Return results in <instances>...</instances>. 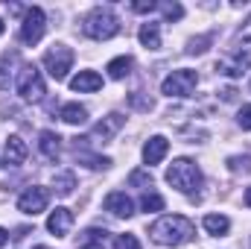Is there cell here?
Returning <instances> with one entry per match:
<instances>
[{
	"label": "cell",
	"instance_id": "obj_23",
	"mask_svg": "<svg viewBox=\"0 0 251 249\" xmlns=\"http://www.w3.org/2000/svg\"><path fill=\"white\" fill-rule=\"evenodd\" d=\"M140 208H143L146 214L164 211V196H158V193H143V199H140Z\"/></svg>",
	"mask_w": 251,
	"mask_h": 249
},
{
	"label": "cell",
	"instance_id": "obj_28",
	"mask_svg": "<svg viewBox=\"0 0 251 249\" xmlns=\"http://www.w3.org/2000/svg\"><path fill=\"white\" fill-rule=\"evenodd\" d=\"M114 249H140L134 235H117L114 238Z\"/></svg>",
	"mask_w": 251,
	"mask_h": 249
},
{
	"label": "cell",
	"instance_id": "obj_24",
	"mask_svg": "<svg viewBox=\"0 0 251 249\" xmlns=\"http://www.w3.org/2000/svg\"><path fill=\"white\" fill-rule=\"evenodd\" d=\"M158 9L164 12V21H181L184 18V6L181 3H158Z\"/></svg>",
	"mask_w": 251,
	"mask_h": 249
},
{
	"label": "cell",
	"instance_id": "obj_27",
	"mask_svg": "<svg viewBox=\"0 0 251 249\" xmlns=\"http://www.w3.org/2000/svg\"><path fill=\"white\" fill-rule=\"evenodd\" d=\"M210 41H213V35H199V38H193L190 47H187V53H193V56H196V53H204Z\"/></svg>",
	"mask_w": 251,
	"mask_h": 249
},
{
	"label": "cell",
	"instance_id": "obj_8",
	"mask_svg": "<svg viewBox=\"0 0 251 249\" xmlns=\"http://www.w3.org/2000/svg\"><path fill=\"white\" fill-rule=\"evenodd\" d=\"M47 202H50V190L41 187V185H32V187H26V190L18 196V211L35 217V214L47 211Z\"/></svg>",
	"mask_w": 251,
	"mask_h": 249
},
{
	"label": "cell",
	"instance_id": "obj_35",
	"mask_svg": "<svg viewBox=\"0 0 251 249\" xmlns=\"http://www.w3.org/2000/svg\"><path fill=\"white\" fill-rule=\"evenodd\" d=\"M246 205H249V208H251V187H249V190H246Z\"/></svg>",
	"mask_w": 251,
	"mask_h": 249
},
{
	"label": "cell",
	"instance_id": "obj_22",
	"mask_svg": "<svg viewBox=\"0 0 251 249\" xmlns=\"http://www.w3.org/2000/svg\"><path fill=\"white\" fill-rule=\"evenodd\" d=\"M76 156H79V161H85L91 170H102V167H108V164H111V158H105V156H94V153H85V150H82V153H76Z\"/></svg>",
	"mask_w": 251,
	"mask_h": 249
},
{
	"label": "cell",
	"instance_id": "obj_3",
	"mask_svg": "<svg viewBox=\"0 0 251 249\" xmlns=\"http://www.w3.org/2000/svg\"><path fill=\"white\" fill-rule=\"evenodd\" d=\"M167 182L173 187H178L181 193H196L201 187V170L190 158H176L167 167Z\"/></svg>",
	"mask_w": 251,
	"mask_h": 249
},
{
	"label": "cell",
	"instance_id": "obj_36",
	"mask_svg": "<svg viewBox=\"0 0 251 249\" xmlns=\"http://www.w3.org/2000/svg\"><path fill=\"white\" fill-rule=\"evenodd\" d=\"M3 30H6V24H3V21H0V35H3Z\"/></svg>",
	"mask_w": 251,
	"mask_h": 249
},
{
	"label": "cell",
	"instance_id": "obj_17",
	"mask_svg": "<svg viewBox=\"0 0 251 249\" xmlns=\"http://www.w3.org/2000/svg\"><path fill=\"white\" fill-rule=\"evenodd\" d=\"M137 38H140V44H143L146 50H158V47H161V27L149 21V24H143V27H140Z\"/></svg>",
	"mask_w": 251,
	"mask_h": 249
},
{
	"label": "cell",
	"instance_id": "obj_19",
	"mask_svg": "<svg viewBox=\"0 0 251 249\" xmlns=\"http://www.w3.org/2000/svg\"><path fill=\"white\" fill-rule=\"evenodd\" d=\"M131 67H134V59L131 56H117V59L108 62V76L111 79H126L131 73Z\"/></svg>",
	"mask_w": 251,
	"mask_h": 249
},
{
	"label": "cell",
	"instance_id": "obj_34",
	"mask_svg": "<svg viewBox=\"0 0 251 249\" xmlns=\"http://www.w3.org/2000/svg\"><path fill=\"white\" fill-rule=\"evenodd\" d=\"M82 249H105V247H102V244H85Z\"/></svg>",
	"mask_w": 251,
	"mask_h": 249
},
{
	"label": "cell",
	"instance_id": "obj_6",
	"mask_svg": "<svg viewBox=\"0 0 251 249\" xmlns=\"http://www.w3.org/2000/svg\"><path fill=\"white\" fill-rule=\"evenodd\" d=\"M44 67H47V73H50L56 82L67 79V70L73 67V50L64 47V44H53V47L44 53Z\"/></svg>",
	"mask_w": 251,
	"mask_h": 249
},
{
	"label": "cell",
	"instance_id": "obj_4",
	"mask_svg": "<svg viewBox=\"0 0 251 249\" xmlns=\"http://www.w3.org/2000/svg\"><path fill=\"white\" fill-rule=\"evenodd\" d=\"M15 88H18V94H21L26 103H41L44 94H47L44 79H41V70H38L35 64H24V67L18 70V82H15Z\"/></svg>",
	"mask_w": 251,
	"mask_h": 249
},
{
	"label": "cell",
	"instance_id": "obj_31",
	"mask_svg": "<svg viewBox=\"0 0 251 249\" xmlns=\"http://www.w3.org/2000/svg\"><path fill=\"white\" fill-rule=\"evenodd\" d=\"M237 124L243 126V129H251V106H243V109H240V115H237Z\"/></svg>",
	"mask_w": 251,
	"mask_h": 249
},
{
	"label": "cell",
	"instance_id": "obj_16",
	"mask_svg": "<svg viewBox=\"0 0 251 249\" xmlns=\"http://www.w3.org/2000/svg\"><path fill=\"white\" fill-rule=\"evenodd\" d=\"M38 150H41V156H44L47 161H56L59 153H62V138H59L53 129H44V132L38 135Z\"/></svg>",
	"mask_w": 251,
	"mask_h": 249
},
{
	"label": "cell",
	"instance_id": "obj_29",
	"mask_svg": "<svg viewBox=\"0 0 251 249\" xmlns=\"http://www.w3.org/2000/svg\"><path fill=\"white\" fill-rule=\"evenodd\" d=\"M131 9L143 15V12H155V9H158V3H155V0H137V3H131Z\"/></svg>",
	"mask_w": 251,
	"mask_h": 249
},
{
	"label": "cell",
	"instance_id": "obj_37",
	"mask_svg": "<svg viewBox=\"0 0 251 249\" xmlns=\"http://www.w3.org/2000/svg\"><path fill=\"white\" fill-rule=\"evenodd\" d=\"M35 249H50V247H35Z\"/></svg>",
	"mask_w": 251,
	"mask_h": 249
},
{
	"label": "cell",
	"instance_id": "obj_15",
	"mask_svg": "<svg viewBox=\"0 0 251 249\" xmlns=\"http://www.w3.org/2000/svg\"><path fill=\"white\" fill-rule=\"evenodd\" d=\"M70 88L79 91V94H94V91L102 88V76L94 73V70H79V73L70 79Z\"/></svg>",
	"mask_w": 251,
	"mask_h": 249
},
{
	"label": "cell",
	"instance_id": "obj_2",
	"mask_svg": "<svg viewBox=\"0 0 251 249\" xmlns=\"http://www.w3.org/2000/svg\"><path fill=\"white\" fill-rule=\"evenodd\" d=\"M120 32V21L108 6H97L88 18H85V35L94 41H108Z\"/></svg>",
	"mask_w": 251,
	"mask_h": 249
},
{
	"label": "cell",
	"instance_id": "obj_33",
	"mask_svg": "<svg viewBox=\"0 0 251 249\" xmlns=\"http://www.w3.org/2000/svg\"><path fill=\"white\" fill-rule=\"evenodd\" d=\"M6 241H9V232H6V229H0V247H6Z\"/></svg>",
	"mask_w": 251,
	"mask_h": 249
},
{
	"label": "cell",
	"instance_id": "obj_14",
	"mask_svg": "<svg viewBox=\"0 0 251 249\" xmlns=\"http://www.w3.org/2000/svg\"><path fill=\"white\" fill-rule=\"evenodd\" d=\"M105 211H111L114 217H123V220H128V217L134 214V202L126 196L123 190H111V193L105 196Z\"/></svg>",
	"mask_w": 251,
	"mask_h": 249
},
{
	"label": "cell",
	"instance_id": "obj_11",
	"mask_svg": "<svg viewBox=\"0 0 251 249\" xmlns=\"http://www.w3.org/2000/svg\"><path fill=\"white\" fill-rule=\"evenodd\" d=\"M70 229H73V211H70V208H56V211H50V217H47V232H53L56 238H67Z\"/></svg>",
	"mask_w": 251,
	"mask_h": 249
},
{
	"label": "cell",
	"instance_id": "obj_5",
	"mask_svg": "<svg viewBox=\"0 0 251 249\" xmlns=\"http://www.w3.org/2000/svg\"><path fill=\"white\" fill-rule=\"evenodd\" d=\"M196 85H199L196 70L181 67V70H173V73L161 82V91H164L167 97H190V94L196 91Z\"/></svg>",
	"mask_w": 251,
	"mask_h": 249
},
{
	"label": "cell",
	"instance_id": "obj_10",
	"mask_svg": "<svg viewBox=\"0 0 251 249\" xmlns=\"http://www.w3.org/2000/svg\"><path fill=\"white\" fill-rule=\"evenodd\" d=\"M249 67H251V56L243 53V50H234V53H228V56H222V59L216 62V70L225 73V76H231V79L243 76Z\"/></svg>",
	"mask_w": 251,
	"mask_h": 249
},
{
	"label": "cell",
	"instance_id": "obj_30",
	"mask_svg": "<svg viewBox=\"0 0 251 249\" xmlns=\"http://www.w3.org/2000/svg\"><path fill=\"white\" fill-rule=\"evenodd\" d=\"M237 41H240V44H251V18L243 24V27H240V32H237Z\"/></svg>",
	"mask_w": 251,
	"mask_h": 249
},
{
	"label": "cell",
	"instance_id": "obj_12",
	"mask_svg": "<svg viewBox=\"0 0 251 249\" xmlns=\"http://www.w3.org/2000/svg\"><path fill=\"white\" fill-rule=\"evenodd\" d=\"M167 153H170V141H167L164 135H152V138L143 144V161H146L149 167H152V164H161Z\"/></svg>",
	"mask_w": 251,
	"mask_h": 249
},
{
	"label": "cell",
	"instance_id": "obj_21",
	"mask_svg": "<svg viewBox=\"0 0 251 249\" xmlns=\"http://www.w3.org/2000/svg\"><path fill=\"white\" fill-rule=\"evenodd\" d=\"M73 187H76V176L70 173V170H62V173H56V190L67 196V193H73Z\"/></svg>",
	"mask_w": 251,
	"mask_h": 249
},
{
	"label": "cell",
	"instance_id": "obj_1",
	"mask_svg": "<svg viewBox=\"0 0 251 249\" xmlns=\"http://www.w3.org/2000/svg\"><path fill=\"white\" fill-rule=\"evenodd\" d=\"M149 235L161 247H181V244L193 241L196 226L190 223L187 217H181V214H164V217H158L149 226Z\"/></svg>",
	"mask_w": 251,
	"mask_h": 249
},
{
	"label": "cell",
	"instance_id": "obj_13",
	"mask_svg": "<svg viewBox=\"0 0 251 249\" xmlns=\"http://www.w3.org/2000/svg\"><path fill=\"white\" fill-rule=\"evenodd\" d=\"M26 153H29V147L24 144V138H21V135H9V141H6V147H3V164H9V167L24 164Z\"/></svg>",
	"mask_w": 251,
	"mask_h": 249
},
{
	"label": "cell",
	"instance_id": "obj_26",
	"mask_svg": "<svg viewBox=\"0 0 251 249\" xmlns=\"http://www.w3.org/2000/svg\"><path fill=\"white\" fill-rule=\"evenodd\" d=\"M228 167L234 170V173H246V170H251V156H231L228 158Z\"/></svg>",
	"mask_w": 251,
	"mask_h": 249
},
{
	"label": "cell",
	"instance_id": "obj_20",
	"mask_svg": "<svg viewBox=\"0 0 251 249\" xmlns=\"http://www.w3.org/2000/svg\"><path fill=\"white\" fill-rule=\"evenodd\" d=\"M204 229L210 232V235H216V238H222L228 229H231V220L225 217V214H207L204 217Z\"/></svg>",
	"mask_w": 251,
	"mask_h": 249
},
{
	"label": "cell",
	"instance_id": "obj_7",
	"mask_svg": "<svg viewBox=\"0 0 251 249\" xmlns=\"http://www.w3.org/2000/svg\"><path fill=\"white\" fill-rule=\"evenodd\" d=\"M44 27H47L44 9L32 6V9H26V15H24V24H21V30H18V38H21L24 44H29V47H32V44H38V41H41Z\"/></svg>",
	"mask_w": 251,
	"mask_h": 249
},
{
	"label": "cell",
	"instance_id": "obj_32",
	"mask_svg": "<svg viewBox=\"0 0 251 249\" xmlns=\"http://www.w3.org/2000/svg\"><path fill=\"white\" fill-rule=\"evenodd\" d=\"M128 103H131V106H137V109H143V112H149V109H152V100H140V97H137V91L128 97Z\"/></svg>",
	"mask_w": 251,
	"mask_h": 249
},
{
	"label": "cell",
	"instance_id": "obj_9",
	"mask_svg": "<svg viewBox=\"0 0 251 249\" xmlns=\"http://www.w3.org/2000/svg\"><path fill=\"white\" fill-rule=\"evenodd\" d=\"M123 124H126V118L114 112V115L102 118L100 124L94 126V132H91L88 138H82V141H91V144H100V141H102V144H108V141H111V138H114V135H117V132L123 129Z\"/></svg>",
	"mask_w": 251,
	"mask_h": 249
},
{
	"label": "cell",
	"instance_id": "obj_18",
	"mask_svg": "<svg viewBox=\"0 0 251 249\" xmlns=\"http://www.w3.org/2000/svg\"><path fill=\"white\" fill-rule=\"evenodd\" d=\"M59 118H62L64 124H70V126H82L85 121H88V109L79 106V103H67V106H62Z\"/></svg>",
	"mask_w": 251,
	"mask_h": 249
},
{
	"label": "cell",
	"instance_id": "obj_25",
	"mask_svg": "<svg viewBox=\"0 0 251 249\" xmlns=\"http://www.w3.org/2000/svg\"><path fill=\"white\" fill-rule=\"evenodd\" d=\"M128 185L131 187H152V173L149 170H131L128 173Z\"/></svg>",
	"mask_w": 251,
	"mask_h": 249
}]
</instances>
